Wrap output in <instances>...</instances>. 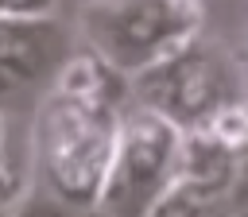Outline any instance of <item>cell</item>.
Returning a JSON list of instances; mask_svg holds the SVG:
<instances>
[{"instance_id": "obj_1", "label": "cell", "mask_w": 248, "mask_h": 217, "mask_svg": "<svg viewBox=\"0 0 248 217\" xmlns=\"http://www.w3.org/2000/svg\"><path fill=\"white\" fill-rule=\"evenodd\" d=\"M128 97H85L50 85L31 132V182L74 213L97 209Z\"/></svg>"}, {"instance_id": "obj_2", "label": "cell", "mask_w": 248, "mask_h": 217, "mask_svg": "<svg viewBox=\"0 0 248 217\" xmlns=\"http://www.w3.org/2000/svg\"><path fill=\"white\" fill-rule=\"evenodd\" d=\"M132 101L170 120L178 132H205L225 108L248 101V74L229 46L202 31L159 62L128 78Z\"/></svg>"}, {"instance_id": "obj_3", "label": "cell", "mask_w": 248, "mask_h": 217, "mask_svg": "<svg viewBox=\"0 0 248 217\" xmlns=\"http://www.w3.org/2000/svg\"><path fill=\"white\" fill-rule=\"evenodd\" d=\"M78 27L101 62L132 78L202 31V0H85Z\"/></svg>"}, {"instance_id": "obj_4", "label": "cell", "mask_w": 248, "mask_h": 217, "mask_svg": "<svg viewBox=\"0 0 248 217\" xmlns=\"http://www.w3.org/2000/svg\"><path fill=\"white\" fill-rule=\"evenodd\" d=\"M178 159L182 132L136 101L124 105L97 209L108 217H147L178 178Z\"/></svg>"}, {"instance_id": "obj_5", "label": "cell", "mask_w": 248, "mask_h": 217, "mask_svg": "<svg viewBox=\"0 0 248 217\" xmlns=\"http://www.w3.org/2000/svg\"><path fill=\"white\" fill-rule=\"evenodd\" d=\"M70 58V35L54 12L0 16V97L54 78Z\"/></svg>"}, {"instance_id": "obj_6", "label": "cell", "mask_w": 248, "mask_h": 217, "mask_svg": "<svg viewBox=\"0 0 248 217\" xmlns=\"http://www.w3.org/2000/svg\"><path fill=\"white\" fill-rule=\"evenodd\" d=\"M4 217H81V213H74L70 205H62L54 194H46L39 182L27 178L16 190V198H12V205H8Z\"/></svg>"}, {"instance_id": "obj_7", "label": "cell", "mask_w": 248, "mask_h": 217, "mask_svg": "<svg viewBox=\"0 0 248 217\" xmlns=\"http://www.w3.org/2000/svg\"><path fill=\"white\" fill-rule=\"evenodd\" d=\"M16 190H19V182H16V174H12L8 159H4V120H0V217L8 213V205H12Z\"/></svg>"}, {"instance_id": "obj_8", "label": "cell", "mask_w": 248, "mask_h": 217, "mask_svg": "<svg viewBox=\"0 0 248 217\" xmlns=\"http://www.w3.org/2000/svg\"><path fill=\"white\" fill-rule=\"evenodd\" d=\"M58 0H0V16H35V12H54Z\"/></svg>"}, {"instance_id": "obj_9", "label": "cell", "mask_w": 248, "mask_h": 217, "mask_svg": "<svg viewBox=\"0 0 248 217\" xmlns=\"http://www.w3.org/2000/svg\"><path fill=\"white\" fill-rule=\"evenodd\" d=\"M244 147H248V140H244Z\"/></svg>"}]
</instances>
